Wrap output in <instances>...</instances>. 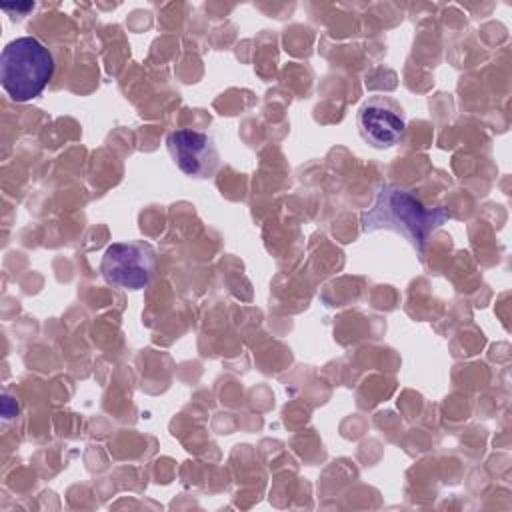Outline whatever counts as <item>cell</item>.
<instances>
[{"instance_id":"6da1fadb","label":"cell","mask_w":512,"mask_h":512,"mask_svg":"<svg viewBox=\"0 0 512 512\" xmlns=\"http://www.w3.org/2000/svg\"><path fill=\"white\" fill-rule=\"evenodd\" d=\"M450 214L446 208H426L408 190L400 186L380 188L374 206L362 214V230H394L400 232L422 254L426 238L440 228Z\"/></svg>"},{"instance_id":"7a4b0ae2","label":"cell","mask_w":512,"mask_h":512,"mask_svg":"<svg viewBox=\"0 0 512 512\" xmlns=\"http://www.w3.org/2000/svg\"><path fill=\"white\" fill-rule=\"evenodd\" d=\"M54 74L50 50L34 36L8 42L0 54V82L14 102H28L42 94Z\"/></svg>"},{"instance_id":"3957f363","label":"cell","mask_w":512,"mask_h":512,"mask_svg":"<svg viewBox=\"0 0 512 512\" xmlns=\"http://www.w3.org/2000/svg\"><path fill=\"white\" fill-rule=\"evenodd\" d=\"M156 268V250L144 240L114 242L106 248L102 256V276L106 282L126 288H144Z\"/></svg>"},{"instance_id":"277c9868","label":"cell","mask_w":512,"mask_h":512,"mask_svg":"<svg viewBox=\"0 0 512 512\" xmlns=\"http://www.w3.org/2000/svg\"><path fill=\"white\" fill-rule=\"evenodd\" d=\"M166 144L176 166L192 178H210L220 164L214 138L204 132L180 128L168 134Z\"/></svg>"},{"instance_id":"5b68a950","label":"cell","mask_w":512,"mask_h":512,"mask_svg":"<svg viewBox=\"0 0 512 512\" xmlns=\"http://www.w3.org/2000/svg\"><path fill=\"white\" fill-rule=\"evenodd\" d=\"M356 124L360 136L374 148L394 146L404 134L400 106L384 96L368 98L356 114Z\"/></svg>"}]
</instances>
